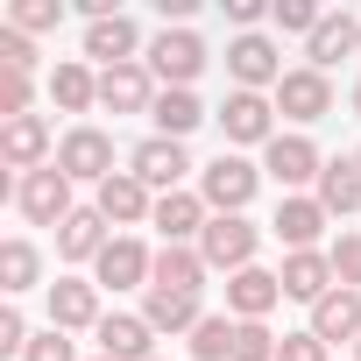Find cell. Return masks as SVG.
Listing matches in <instances>:
<instances>
[{"instance_id": "cell-23", "label": "cell", "mask_w": 361, "mask_h": 361, "mask_svg": "<svg viewBox=\"0 0 361 361\" xmlns=\"http://www.w3.org/2000/svg\"><path fill=\"white\" fill-rule=\"evenodd\" d=\"M99 248H106V213H99V206H78V213L57 227V255H64V262H99Z\"/></svg>"}, {"instance_id": "cell-1", "label": "cell", "mask_w": 361, "mask_h": 361, "mask_svg": "<svg viewBox=\"0 0 361 361\" xmlns=\"http://www.w3.org/2000/svg\"><path fill=\"white\" fill-rule=\"evenodd\" d=\"M255 185H262V170H255L248 156H234V149H220V156L199 170V199H206L213 213H248Z\"/></svg>"}, {"instance_id": "cell-4", "label": "cell", "mask_w": 361, "mask_h": 361, "mask_svg": "<svg viewBox=\"0 0 361 361\" xmlns=\"http://www.w3.org/2000/svg\"><path fill=\"white\" fill-rule=\"evenodd\" d=\"M262 170L276 177L283 199H290V192H305V185H319V177H326V156H319L312 135H276V142L262 149Z\"/></svg>"}, {"instance_id": "cell-15", "label": "cell", "mask_w": 361, "mask_h": 361, "mask_svg": "<svg viewBox=\"0 0 361 361\" xmlns=\"http://www.w3.org/2000/svg\"><path fill=\"white\" fill-rule=\"evenodd\" d=\"M99 106H114V114H149V106H156V71H149L142 57L99 71Z\"/></svg>"}, {"instance_id": "cell-45", "label": "cell", "mask_w": 361, "mask_h": 361, "mask_svg": "<svg viewBox=\"0 0 361 361\" xmlns=\"http://www.w3.org/2000/svg\"><path fill=\"white\" fill-rule=\"evenodd\" d=\"M156 361H163V354H156Z\"/></svg>"}, {"instance_id": "cell-40", "label": "cell", "mask_w": 361, "mask_h": 361, "mask_svg": "<svg viewBox=\"0 0 361 361\" xmlns=\"http://www.w3.org/2000/svg\"><path fill=\"white\" fill-rule=\"evenodd\" d=\"M269 8L262 0H227V22H241V36H255V22H262Z\"/></svg>"}, {"instance_id": "cell-17", "label": "cell", "mask_w": 361, "mask_h": 361, "mask_svg": "<svg viewBox=\"0 0 361 361\" xmlns=\"http://www.w3.org/2000/svg\"><path fill=\"white\" fill-rule=\"evenodd\" d=\"M106 312H99V283H85V276H57L50 283V326L57 333H85V326H99Z\"/></svg>"}, {"instance_id": "cell-10", "label": "cell", "mask_w": 361, "mask_h": 361, "mask_svg": "<svg viewBox=\"0 0 361 361\" xmlns=\"http://www.w3.org/2000/svg\"><path fill=\"white\" fill-rule=\"evenodd\" d=\"M149 220H156V234H163V248H199V234H206V220H213V206H206L199 192H163Z\"/></svg>"}, {"instance_id": "cell-30", "label": "cell", "mask_w": 361, "mask_h": 361, "mask_svg": "<svg viewBox=\"0 0 361 361\" xmlns=\"http://www.w3.org/2000/svg\"><path fill=\"white\" fill-rule=\"evenodd\" d=\"M43 276V255H36V241H8V248H0V290H8V298H22L29 283Z\"/></svg>"}, {"instance_id": "cell-29", "label": "cell", "mask_w": 361, "mask_h": 361, "mask_svg": "<svg viewBox=\"0 0 361 361\" xmlns=\"http://www.w3.org/2000/svg\"><path fill=\"white\" fill-rule=\"evenodd\" d=\"M149 114H156V135H170V142H185V135L206 121V106H199L192 92H156V106H149Z\"/></svg>"}, {"instance_id": "cell-31", "label": "cell", "mask_w": 361, "mask_h": 361, "mask_svg": "<svg viewBox=\"0 0 361 361\" xmlns=\"http://www.w3.org/2000/svg\"><path fill=\"white\" fill-rule=\"evenodd\" d=\"M234 333H241V319L206 312V319L192 326V354H199V361H234Z\"/></svg>"}, {"instance_id": "cell-32", "label": "cell", "mask_w": 361, "mask_h": 361, "mask_svg": "<svg viewBox=\"0 0 361 361\" xmlns=\"http://www.w3.org/2000/svg\"><path fill=\"white\" fill-rule=\"evenodd\" d=\"M269 22H276L283 36H305V43H312V29H319L326 15L312 8V0H269Z\"/></svg>"}, {"instance_id": "cell-44", "label": "cell", "mask_w": 361, "mask_h": 361, "mask_svg": "<svg viewBox=\"0 0 361 361\" xmlns=\"http://www.w3.org/2000/svg\"><path fill=\"white\" fill-rule=\"evenodd\" d=\"M99 361H106V354H99Z\"/></svg>"}, {"instance_id": "cell-7", "label": "cell", "mask_w": 361, "mask_h": 361, "mask_svg": "<svg viewBox=\"0 0 361 361\" xmlns=\"http://www.w3.org/2000/svg\"><path fill=\"white\" fill-rule=\"evenodd\" d=\"M128 170L142 177V185H149L156 199H163V192H185V170H192V156H185V142H170V135H149V142H135Z\"/></svg>"}, {"instance_id": "cell-9", "label": "cell", "mask_w": 361, "mask_h": 361, "mask_svg": "<svg viewBox=\"0 0 361 361\" xmlns=\"http://www.w3.org/2000/svg\"><path fill=\"white\" fill-rule=\"evenodd\" d=\"M57 170L71 177V185H106V177H114V142L99 128H71L57 142Z\"/></svg>"}, {"instance_id": "cell-41", "label": "cell", "mask_w": 361, "mask_h": 361, "mask_svg": "<svg viewBox=\"0 0 361 361\" xmlns=\"http://www.w3.org/2000/svg\"><path fill=\"white\" fill-rule=\"evenodd\" d=\"M347 99H354V114H361V78H354V92H347Z\"/></svg>"}, {"instance_id": "cell-21", "label": "cell", "mask_w": 361, "mask_h": 361, "mask_svg": "<svg viewBox=\"0 0 361 361\" xmlns=\"http://www.w3.org/2000/svg\"><path fill=\"white\" fill-rule=\"evenodd\" d=\"M135 50H142V36H135L128 15H99V22H85V57H99V71L135 64Z\"/></svg>"}, {"instance_id": "cell-11", "label": "cell", "mask_w": 361, "mask_h": 361, "mask_svg": "<svg viewBox=\"0 0 361 361\" xmlns=\"http://www.w3.org/2000/svg\"><path fill=\"white\" fill-rule=\"evenodd\" d=\"M227 71H234V92H262V85L276 92V85H283V57H276L269 36H234Z\"/></svg>"}, {"instance_id": "cell-34", "label": "cell", "mask_w": 361, "mask_h": 361, "mask_svg": "<svg viewBox=\"0 0 361 361\" xmlns=\"http://www.w3.org/2000/svg\"><path fill=\"white\" fill-rule=\"evenodd\" d=\"M29 99H36L29 71H0V121H22V114H29Z\"/></svg>"}, {"instance_id": "cell-20", "label": "cell", "mask_w": 361, "mask_h": 361, "mask_svg": "<svg viewBox=\"0 0 361 361\" xmlns=\"http://www.w3.org/2000/svg\"><path fill=\"white\" fill-rule=\"evenodd\" d=\"M276 298H283V276H276V269H255V262H248V269L227 276V312H234V319H269Z\"/></svg>"}, {"instance_id": "cell-33", "label": "cell", "mask_w": 361, "mask_h": 361, "mask_svg": "<svg viewBox=\"0 0 361 361\" xmlns=\"http://www.w3.org/2000/svg\"><path fill=\"white\" fill-rule=\"evenodd\" d=\"M326 255H333V276H340V290H361V234H340Z\"/></svg>"}, {"instance_id": "cell-13", "label": "cell", "mask_w": 361, "mask_h": 361, "mask_svg": "<svg viewBox=\"0 0 361 361\" xmlns=\"http://www.w3.org/2000/svg\"><path fill=\"white\" fill-rule=\"evenodd\" d=\"M92 269H99V290H135V283H149V276H156V255H149L135 234H114V241L99 248V262H92Z\"/></svg>"}, {"instance_id": "cell-14", "label": "cell", "mask_w": 361, "mask_h": 361, "mask_svg": "<svg viewBox=\"0 0 361 361\" xmlns=\"http://www.w3.org/2000/svg\"><path fill=\"white\" fill-rule=\"evenodd\" d=\"M99 213H106V227H142L149 213H156V192L142 185L135 170H114L106 185H99V199H92Z\"/></svg>"}, {"instance_id": "cell-3", "label": "cell", "mask_w": 361, "mask_h": 361, "mask_svg": "<svg viewBox=\"0 0 361 361\" xmlns=\"http://www.w3.org/2000/svg\"><path fill=\"white\" fill-rule=\"evenodd\" d=\"M149 71L163 78V92H192V78L206 71V43H199L192 29H163V36L149 43Z\"/></svg>"}, {"instance_id": "cell-19", "label": "cell", "mask_w": 361, "mask_h": 361, "mask_svg": "<svg viewBox=\"0 0 361 361\" xmlns=\"http://www.w3.org/2000/svg\"><path fill=\"white\" fill-rule=\"evenodd\" d=\"M92 333H99V354H106V361H156V354H149L156 326H149L142 312H106Z\"/></svg>"}, {"instance_id": "cell-24", "label": "cell", "mask_w": 361, "mask_h": 361, "mask_svg": "<svg viewBox=\"0 0 361 361\" xmlns=\"http://www.w3.org/2000/svg\"><path fill=\"white\" fill-rule=\"evenodd\" d=\"M305 50H312V71H326V64H340V57H361V22H354V15H326Z\"/></svg>"}, {"instance_id": "cell-35", "label": "cell", "mask_w": 361, "mask_h": 361, "mask_svg": "<svg viewBox=\"0 0 361 361\" xmlns=\"http://www.w3.org/2000/svg\"><path fill=\"white\" fill-rule=\"evenodd\" d=\"M57 22H64L57 0H15V29H22V36H43V29H57Z\"/></svg>"}, {"instance_id": "cell-18", "label": "cell", "mask_w": 361, "mask_h": 361, "mask_svg": "<svg viewBox=\"0 0 361 361\" xmlns=\"http://www.w3.org/2000/svg\"><path fill=\"white\" fill-rule=\"evenodd\" d=\"M0 163H8V170H50L57 156H50V128L36 121V114H22V121H8V128H0Z\"/></svg>"}, {"instance_id": "cell-43", "label": "cell", "mask_w": 361, "mask_h": 361, "mask_svg": "<svg viewBox=\"0 0 361 361\" xmlns=\"http://www.w3.org/2000/svg\"><path fill=\"white\" fill-rule=\"evenodd\" d=\"M354 354H361V340H354Z\"/></svg>"}, {"instance_id": "cell-6", "label": "cell", "mask_w": 361, "mask_h": 361, "mask_svg": "<svg viewBox=\"0 0 361 361\" xmlns=\"http://www.w3.org/2000/svg\"><path fill=\"white\" fill-rule=\"evenodd\" d=\"M255 241H262V234H255L241 213H213L206 234H199V255H206V269H227V276H234V269L255 262Z\"/></svg>"}, {"instance_id": "cell-2", "label": "cell", "mask_w": 361, "mask_h": 361, "mask_svg": "<svg viewBox=\"0 0 361 361\" xmlns=\"http://www.w3.org/2000/svg\"><path fill=\"white\" fill-rule=\"evenodd\" d=\"M15 206H22V220L29 227H64L78 206H71V177L50 163V170H29L22 185H15Z\"/></svg>"}, {"instance_id": "cell-36", "label": "cell", "mask_w": 361, "mask_h": 361, "mask_svg": "<svg viewBox=\"0 0 361 361\" xmlns=\"http://www.w3.org/2000/svg\"><path fill=\"white\" fill-rule=\"evenodd\" d=\"M0 71H36V43L8 22V29H0Z\"/></svg>"}, {"instance_id": "cell-27", "label": "cell", "mask_w": 361, "mask_h": 361, "mask_svg": "<svg viewBox=\"0 0 361 361\" xmlns=\"http://www.w3.org/2000/svg\"><path fill=\"white\" fill-rule=\"evenodd\" d=\"M142 319H149L156 333H192L206 312H199V298H185V290H156V283H149V298H142Z\"/></svg>"}, {"instance_id": "cell-38", "label": "cell", "mask_w": 361, "mask_h": 361, "mask_svg": "<svg viewBox=\"0 0 361 361\" xmlns=\"http://www.w3.org/2000/svg\"><path fill=\"white\" fill-rule=\"evenodd\" d=\"M22 361H78V354H71V340L50 326V333H36V340H29V354H22Z\"/></svg>"}, {"instance_id": "cell-26", "label": "cell", "mask_w": 361, "mask_h": 361, "mask_svg": "<svg viewBox=\"0 0 361 361\" xmlns=\"http://www.w3.org/2000/svg\"><path fill=\"white\" fill-rule=\"evenodd\" d=\"M149 283H156V290H185V298H199V290H206V255H199V248H163Z\"/></svg>"}, {"instance_id": "cell-22", "label": "cell", "mask_w": 361, "mask_h": 361, "mask_svg": "<svg viewBox=\"0 0 361 361\" xmlns=\"http://www.w3.org/2000/svg\"><path fill=\"white\" fill-rule=\"evenodd\" d=\"M312 333H319L326 347L361 340V290H326V298L312 305Z\"/></svg>"}, {"instance_id": "cell-28", "label": "cell", "mask_w": 361, "mask_h": 361, "mask_svg": "<svg viewBox=\"0 0 361 361\" xmlns=\"http://www.w3.org/2000/svg\"><path fill=\"white\" fill-rule=\"evenodd\" d=\"M319 206H326V213H361V170H354V156H333V163H326Z\"/></svg>"}, {"instance_id": "cell-25", "label": "cell", "mask_w": 361, "mask_h": 361, "mask_svg": "<svg viewBox=\"0 0 361 361\" xmlns=\"http://www.w3.org/2000/svg\"><path fill=\"white\" fill-rule=\"evenodd\" d=\"M50 106H64V114L99 106V71H92V64H78V57H64V64L50 71Z\"/></svg>"}, {"instance_id": "cell-8", "label": "cell", "mask_w": 361, "mask_h": 361, "mask_svg": "<svg viewBox=\"0 0 361 361\" xmlns=\"http://www.w3.org/2000/svg\"><path fill=\"white\" fill-rule=\"evenodd\" d=\"M276 114H283V121H298V128L326 121V114H333V78H326V71H312V64L283 71V85H276Z\"/></svg>"}, {"instance_id": "cell-37", "label": "cell", "mask_w": 361, "mask_h": 361, "mask_svg": "<svg viewBox=\"0 0 361 361\" xmlns=\"http://www.w3.org/2000/svg\"><path fill=\"white\" fill-rule=\"evenodd\" d=\"M276 361H326V340L305 326V333H283V347H276Z\"/></svg>"}, {"instance_id": "cell-42", "label": "cell", "mask_w": 361, "mask_h": 361, "mask_svg": "<svg viewBox=\"0 0 361 361\" xmlns=\"http://www.w3.org/2000/svg\"><path fill=\"white\" fill-rule=\"evenodd\" d=\"M354 170H361V149H354Z\"/></svg>"}, {"instance_id": "cell-12", "label": "cell", "mask_w": 361, "mask_h": 361, "mask_svg": "<svg viewBox=\"0 0 361 361\" xmlns=\"http://www.w3.org/2000/svg\"><path fill=\"white\" fill-rule=\"evenodd\" d=\"M326 206H319V192H290V199H276V220H269V234L298 255V248H319V234H326Z\"/></svg>"}, {"instance_id": "cell-5", "label": "cell", "mask_w": 361, "mask_h": 361, "mask_svg": "<svg viewBox=\"0 0 361 361\" xmlns=\"http://www.w3.org/2000/svg\"><path fill=\"white\" fill-rule=\"evenodd\" d=\"M220 135L234 142V149H269L276 142V99L269 92H227V106H220Z\"/></svg>"}, {"instance_id": "cell-39", "label": "cell", "mask_w": 361, "mask_h": 361, "mask_svg": "<svg viewBox=\"0 0 361 361\" xmlns=\"http://www.w3.org/2000/svg\"><path fill=\"white\" fill-rule=\"evenodd\" d=\"M0 354H29V326H22V312H15V305L0 312Z\"/></svg>"}, {"instance_id": "cell-16", "label": "cell", "mask_w": 361, "mask_h": 361, "mask_svg": "<svg viewBox=\"0 0 361 361\" xmlns=\"http://www.w3.org/2000/svg\"><path fill=\"white\" fill-rule=\"evenodd\" d=\"M283 298H298V305H319L326 290H340V276H333V255L326 248H298V255H283Z\"/></svg>"}]
</instances>
